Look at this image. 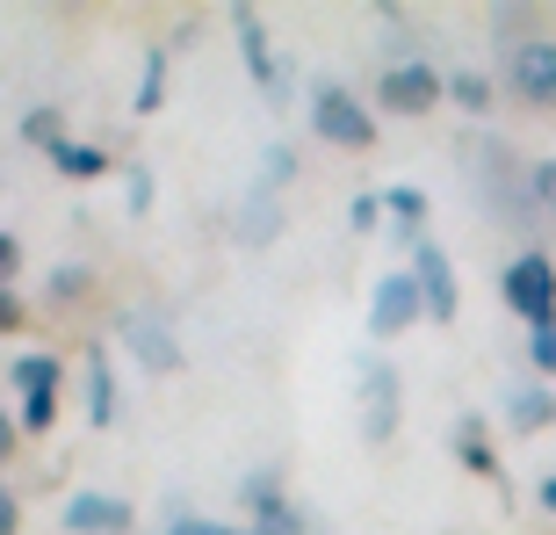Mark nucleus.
I'll return each instance as SVG.
<instances>
[{
  "mask_svg": "<svg viewBox=\"0 0 556 535\" xmlns=\"http://www.w3.org/2000/svg\"><path fill=\"white\" fill-rule=\"evenodd\" d=\"M463 174H470L484 217H498V225H514V232H528L542 217V210H535V166H520L506 138L470 130V138H463Z\"/></svg>",
  "mask_w": 556,
  "mask_h": 535,
  "instance_id": "obj_1",
  "label": "nucleus"
},
{
  "mask_svg": "<svg viewBox=\"0 0 556 535\" xmlns=\"http://www.w3.org/2000/svg\"><path fill=\"white\" fill-rule=\"evenodd\" d=\"M311 138L340 145V152H369L376 145V116L362 109V95H354L348 80H311Z\"/></svg>",
  "mask_w": 556,
  "mask_h": 535,
  "instance_id": "obj_2",
  "label": "nucleus"
},
{
  "mask_svg": "<svg viewBox=\"0 0 556 535\" xmlns=\"http://www.w3.org/2000/svg\"><path fill=\"white\" fill-rule=\"evenodd\" d=\"M498 297H506V311H514L528 333H535V326H556V261L542 247L514 253V261H506V275H498Z\"/></svg>",
  "mask_w": 556,
  "mask_h": 535,
  "instance_id": "obj_3",
  "label": "nucleus"
},
{
  "mask_svg": "<svg viewBox=\"0 0 556 535\" xmlns=\"http://www.w3.org/2000/svg\"><path fill=\"white\" fill-rule=\"evenodd\" d=\"M116 340H124L130 362H138V370H152V376H174V370H181V340H174V326H166V311H152V304L124 311V319H116Z\"/></svg>",
  "mask_w": 556,
  "mask_h": 535,
  "instance_id": "obj_4",
  "label": "nucleus"
},
{
  "mask_svg": "<svg viewBox=\"0 0 556 535\" xmlns=\"http://www.w3.org/2000/svg\"><path fill=\"white\" fill-rule=\"evenodd\" d=\"M397 420H405V376H397V362L369 354V362H362V434L383 449L397 434Z\"/></svg>",
  "mask_w": 556,
  "mask_h": 535,
  "instance_id": "obj_5",
  "label": "nucleus"
},
{
  "mask_svg": "<svg viewBox=\"0 0 556 535\" xmlns=\"http://www.w3.org/2000/svg\"><path fill=\"white\" fill-rule=\"evenodd\" d=\"M441 95H448V73H433L427 59H397L376 80V109H391V116H427Z\"/></svg>",
  "mask_w": 556,
  "mask_h": 535,
  "instance_id": "obj_6",
  "label": "nucleus"
},
{
  "mask_svg": "<svg viewBox=\"0 0 556 535\" xmlns=\"http://www.w3.org/2000/svg\"><path fill=\"white\" fill-rule=\"evenodd\" d=\"M506 87L528 109H556V37H528L506 51Z\"/></svg>",
  "mask_w": 556,
  "mask_h": 535,
  "instance_id": "obj_7",
  "label": "nucleus"
},
{
  "mask_svg": "<svg viewBox=\"0 0 556 535\" xmlns=\"http://www.w3.org/2000/svg\"><path fill=\"white\" fill-rule=\"evenodd\" d=\"M419 311H427V297H419L413 268H397V275H383V283L369 289V333L376 340H397V333L419 326Z\"/></svg>",
  "mask_w": 556,
  "mask_h": 535,
  "instance_id": "obj_8",
  "label": "nucleus"
},
{
  "mask_svg": "<svg viewBox=\"0 0 556 535\" xmlns=\"http://www.w3.org/2000/svg\"><path fill=\"white\" fill-rule=\"evenodd\" d=\"M413 283H419V297H427V319H433V326H448L455 311H463V283H455L448 247L419 239V247H413Z\"/></svg>",
  "mask_w": 556,
  "mask_h": 535,
  "instance_id": "obj_9",
  "label": "nucleus"
},
{
  "mask_svg": "<svg viewBox=\"0 0 556 535\" xmlns=\"http://www.w3.org/2000/svg\"><path fill=\"white\" fill-rule=\"evenodd\" d=\"M231 22H239V51H247L253 87H261V95L282 109V102H289V80H282V59H275V43H268V22L253 15V8H231Z\"/></svg>",
  "mask_w": 556,
  "mask_h": 535,
  "instance_id": "obj_10",
  "label": "nucleus"
},
{
  "mask_svg": "<svg viewBox=\"0 0 556 535\" xmlns=\"http://www.w3.org/2000/svg\"><path fill=\"white\" fill-rule=\"evenodd\" d=\"M231 232H239V247H275L282 239V188H268V182H253L247 188V203H239V217H231Z\"/></svg>",
  "mask_w": 556,
  "mask_h": 535,
  "instance_id": "obj_11",
  "label": "nucleus"
},
{
  "mask_svg": "<svg viewBox=\"0 0 556 535\" xmlns=\"http://www.w3.org/2000/svg\"><path fill=\"white\" fill-rule=\"evenodd\" d=\"M65 535H130V499L73 493V507H65Z\"/></svg>",
  "mask_w": 556,
  "mask_h": 535,
  "instance_id": "obj_12",
  "label": "nucleus"
},
{
  "mask_svg": "<svg viewBox=\"0 0 556 535\" xmlns=\"http://www.w3.org/2000/svg\"><path fill=\"white\" fill-rule=\"evenodd\" d=\"M448 441H455V463H463V471H477L484 477V485H498V456H492V434H484V420H477V412H463V420H455L448 427Z\"/></svg>",
  "mask_w": 556,
  "mask_h": 535,
  "instance_id": "obj_13",
  "label": "nucleus"
},
{
  "mask_svg": "<svg viewBox=\"0 0 556 535\" xmlns=\"http://www.w3.org/2000/svg\"><path fill=\"white\" fill-rule=\"evenodd\" d=\"M506 420H514L520 434L556 427V391L549 384H514V391H506Z\"/></svg>",
  "mask_w": 556,
  "mask_h": 535,
  "instance_id": "obj_14",
  "label": "nucleus"
},
{
  "mask_svg": "<svg viewBox=\"0 0 556 535\" xmlns=\"http://www.w3.org/2000/svg\"><path fill=\"white\" fill-rule=\"evenodd\" d=\"M8 376H15L22 406H29V398H59V376H65V362H59V354H15V362H8Z\"/></svg>",
  "mask_w": 556,
  "mask_h": 535,
  "instance_id": "obj_15",
  "label": "nucleus"
},
{
  "mask_svg": "<svg viewBox=\"0 0 556 535\" xmlns=\"http://www.w3.org/2000/svg\"><path fill=\"white\" fill-rule=\"evenodd\" d=\"M87 427H116V370L102 348L87 354Z\"/></svg>",
  "mask_w": 556,
  "mask_h": 535,
  "instance_id": "obj_16",
  "label": "nucleus"
},
{
  "mask_svg": "<svg viewBox=\"0 0 556 535\" xmlns=\"http://www.w3.org/2000/svg\"><path fill=\"white\" fill-rule=\"evenodd\" d=\"M51 166H59V174H73V182H94V174H102V145H80V138H65L59 152H51Z\"/></svg>",
  "mask_w": 556,
  "mask_h": 535,
  "instance_id": "obj_17",
  "label": "nucleus"
},
{
  "mask_svg": "<svg viewBox=\"0 0 556 535\" xmlns=\"http://www.w3.org/2000/svg\"><path fill=\"white\" fill-rule=\"evenodd\" d=\"M383 210H391L397 225H405V239H419V225H427V196H419L413 182H397V188H383Z\"/></svg>",
  "mask_w": 556,
  "mask_h": 535,
  "instance_id": "obj_18",
  "label": "nucleus"
},
{
  "mask_svg": "<svg viewBox=\"0 0 556 535\" xmlns=\"http://www.w3.org/2000/svg\"><path fill=\"white\" fill-rule=\"evenodd\" d=\"M492 95H498V87L484 80V73H470V65H463V73H448V102H455V109L484 116V109H492Z\"/></svg>",
  "mask_w": 556,
  "mask_h": 535,
  "instance_id": "obj_19",
  "label": "nucleus"
},
{
  "mask_svg": "<svg viewBox=\"0 0 556 535\" xmlns=\"http://www.w3.org/2000/svg\"><path fill=\"white\" fill-rule=\"evenodd\" d=\"M22 138L43 145V152H59V145H65V116H59V109H29V116H22Z\"/></svg>",
  "mask_w": 556,
  "mask_h": 535,
  "instance_id": "obj_20",
  "label": "nucleus"
},
{
  "mask_svg": "<svg viewBox=\"0 0 556 535\" xmlns=\"http://www.w3.org/2000/svg\"><path fill=\"white\" fill-rule=\"evenodd\" d=\"M239 499H247V514L261 521L268 507H282V477H275V471H253L247 485H239Z\"/></svg>",
  "mask_w": 556,
  "mask_h": 535,
  "instance_id": "obj_21",
  "label": "nucleus"
},
{
  "mask_svg": "<svg viewBox=\"0 0 556 535\" xmlns=\"http://www.w3.org/2000/svg\"><path fill=\"white\" fill-rule=\"evenodd\" d=\"M166 102V51H144V80H138V116Z\"/></svg>",
  "mask_w": 556,
  "mask_h": 535,
  "instance_id": "obj_22",
  "label": "nucleus"
},
{
  "mask_svg": "<svg viewBox=\"0 0 556 535\" xmlns=\"http://www.w3.org/2000/svg\"><path fill=\"white\" fill-rule=\"evenodd\" d=\"M528 370H535V376H556V326H535V333H528Z\"/></svg>",
  "mask_w": 556,
  "mask_h": 535,
  "instance_id": "obj_23",
  "label": "nucleus"
},
{
  "mask_svg": "<svg viewBox=\"0 0 556 535\" xmlns=\"http://www.w3.org/2000/svg\"><path fill=\"white\" fill-rule=\"evenodd\" d=\"M166 535H261V528H225V521H203V514H174Z\"/></svg>",
  "mask_w": 556,
  "mask_h": 535,
  "instance_id": "obj_24",
  "label": "nucleus"
},
{
  "mask_svg": "<svg viewBox=\"0 0 556 535\" xmlns=\"http://www.w3.org/2000/svg\"><path fill=\"white\" fill-rule=\"evenodd\" d=\"M289 174H296V152H289V145H268V152H261V182L282 188Z\"/></svg>",
  "mask_w": 556,
  "mask_h": 535,
  "instance_id": "obj_25",
  "label": "nucleus"
},
{
  "mask_svg": "<svg viewBox=\"0 0 556 535\" xmlns=\"http://www.w3.org/2000/svg\"><path fill=\"white\" fill-rule=\"evenodd\" d=\"M348 225L354 232H376V225H383V196H354V203H348Z\"/></svg>",
  "mask_w": 556,
  "mask_h": 535,
  "instance_id": "obj_26",
  "label": "nucleus"
},
{
  "mask_svg": "<svg viewBox=\"0 0 556 535\" xmlns=\"http://www.w3.org/2000/svg\"><path fill=\"white\" fill-rule=\"evenodd\" d=\"M535 210L556 217V160H535Z\"/></svg>",
  "mask_w": 556,
  "mask_h": 535,
  "instance_id": "obj_27",
  "label": "nucleus"
},
{
  "mask_svg": "<svg viewBox=\"0 0 556 535\" xmlns=\"http://www.w3.org/2000/svg\"><path fill=\"white\" fill-rule=\"evenodd\" d=\"M51 420H59V398H29V406H22V434H43Z\"/></svg>",
  "mask_w": 556,
  "mask_h": 535,
  "instance_id": "obj_28",
  "label": "nucleus"
},
{
  "mask_svg": "<svg viewBox=\"0 0 556 535\" xmlns=\"http://www.w3.org/2000/svg\"><path fill=\"white\" fill-rule=\"evenodd\" d=\"M130 210H152V166H130Z\"/></svg>",
  "mask_w": 556,
  "mask_h": 535,
  "instance_id": "obj_29",
  "label": "nucleus"
},
{
  "mask_svg": "<svg viewBox=\"0 0 556 535\" xmlns=\"http://www.w3.org/2000/svg\"><path fill=\"white\" fill-rule=\"evenodd\" d=\"M15 268H22V247H15V232H0V289H8Z\"/></svg>",
  "mask_w": 556,
  "mask_h": 535,
  "instance_id": "obj_30",
  "label": "nucleus"
},
{
  "mask_svg": "<svg viewBox=\"0 0 556 535\" xmlns=\"http://www.w3.org/2000/svg\"><path fill=\"white\" fill-rule=\"evenodd\" d=\"M80 289H87L80 268H59V275H51V297H80Z\"/></svg>",
  "mask_w": 556,
  "mask_h": 535,
  "instance_id": "obj_31",
  "label": "nucleus"
},
{
  "mask_svg": "<svg viewBox=\"0 0 556 535\" xmlns=\"http://www.w3.org/2000/svg\"><path fill=\"white\" fill-rule=\"evenodd\" d=\"M22 326V304H15V289H0V333H15Z\"/></svg>",
  "mask_w": 556,
  "mask_h": 535,
  "instance_id": "obj_32",
  "label": "nucleus"
},
{
  "mask_svg": "<svg viewBox=\"0 0 556 535\" xmlns=\"http://www.w3.org/2000/svg\"><path fill=\"white\" fill-rule=\"evenodd\" d=\"M15 521H22V514H15V493L0 485V535H15Z\"/></svg>",
  "mask_w": 556,
  "mask_h": 535,
  "instance_id": "obj_33",
  "label": "nucleus"
},
{
  "mask_svg": "<svg viewBox=\"0 0 556 535\" xmlns=\"http://www.w3.org/2000/svg\"><path fill=\"white\" fill-rule=\"evenodd\" d=\"M535 507H542V514H556V471H549V477L535 485Z\"/></svg>",
  "mask_w": 556,
  "mask_h": 535,
  "instance_id": "obj_34",
  "label": "nucleus"
},
{
  "mask_svg": "<svg viewBox=\"0 0 556 535\" xmlns=\"http://www.w3.org/2000/svg\"><path fill=\"white\" fill-rule=\"evenodd\" d=\"M15 434H22V427H15V420H8V412H0V456L15 449Z\"/></svg>",
  "mask_w": 556,
  "mask_h": 535,
  "instance_id": "obj_35",
  "label": "nucleus"
}]
</instances>
